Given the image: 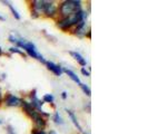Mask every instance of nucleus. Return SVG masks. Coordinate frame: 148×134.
I'll list each match as a JSON object with an SVG mask.
<instances>
[{"label":"nucleus","mask_w":148,"mask_h":134,"mask_svg":"<svg viewBox=\"0 0 148 134\" xmlns=\"http://www.w3.org/2000/svg\"><path fill=\"white\" fill-rule=\"evenodd\" d=\"M32 134H46L44 131H37V132H34Z\"/></svg>","instance_id":"obj_18"},{"label":"nucleus","mask_w":148,"mask_h":134,"mask_svg":"<svg viewBox=\"0 0 148 134\" xmlns=\"http://www.w3.org/2000/svg\"><path fill=\"white\" fill-rule=\"evenodd\" d=\"M45 5L46 1H34V9L38 14L45 12Z\"/></svg>","instance_id":"obj_7"},{"label":"nucleus","mask_w":148,"mask_h":134,"mask_svg":"<svg viewBox=\"0 0 148 134\" xmlns=\"http://www.w3.org/2000/svg\"><path fill=\"white\" fill-rule=\"evenodd\" d=\"M56 12V6L53 2H49V1H46V5H45V14L47 16H52L55 15Z\"/></svg>","instance_id":"obj_4"},{"label":"nucleus","mask_w":148,"mask_h":134,"mask_svg":"<svg viewBox=\"0 0 148 134\" xmlns=\"http://www.w3.org/2000/svg\"><path fill=\"white\" fill-rule=\"evenodd\" d=\"M84 19H85L84 12L82 11H78V12H76L74 15L68 16L65 19H62L61 21L58 22V26H59L60 28H62V29H67V28H69L73 25H76V23H79V22L84 21Z\"/></svg>","instance_id":"obj_2"},{"label":"nucleus","mask_w":148,"mask_h":134,"mask_svg":"<svg viewBox=\"0 0 148 134\" xmlns=\"http://www.w3.org/2000/svg\"><path fill=\"white\" fill-rule=\"evenodd\" d=\"M78 11H80V1H65L60 7V12L64 16H71Z\"/></svg>","instance_id":"obj_3"},{"label":"nucleus","mask_w":148,"mask_h":134,"mask_svg":"<svg viewBox=\"0 0 148 134\" xmlns=\"http://www.w3.org/2000/svg\"><path fill=\"white\" fill-rule=\"evenodd\" d=\"M9 39H10V41H11V43H16L19 47L23 48L26 52H28V55L31 56L32 58H37V59L41 60L42 63H46L45 59L42 58V56H41V55H39V54L37 52V49H36L35 45L32 44V43H28V41H25V40H18V39L14 38L12 36H10Z\"/></svg>","instance_id":"obj_1"},{"label":"nucleus","mask_w":148,"mask_h":134,"mask_svg":"<svg viewBox=\"0 0 148 134\" xmlns=\"http://www.w3.org/2000/svg\"><path fill=\"white\" fill-rule=\"evenodd\" d=\"M6 104L8 106H18L20 104V99L14 95H8L6 98Z\"/></svg>","instance_id":"obj_5"},{"label":"nucleus","mask_w":148,"mask_h":134,"mask_svg":"<svg viewBox=\"0 0 148 134\" xmlns=\"http://www.w3.org/2000/svg\"><path fill=\"white\" fill-rule=\"evenodd\" d=\"M64 72H65V73H66V74L68 75V76H69V77H70V78H71V79H73V81H74L75 83H77V84H79V85L82 84V82H80V79L78 78V76H77V75L75 74L74 72H71L70 69H65Z\"/></svg>","instance_id":"obj_9"},{"label":"nucleus","mask_w":148,"mask_h":134,"mask_svg":"<svg viewBox=\"0 0 148 134\" xmlns=\"http://www.w3.org/2000/svg\"><path fill=\"white\" fill-rule=\"evenodd\" d=\"M3 19H5V18H3V17H2V16L0 15V20H3Z\"/></svg>","instance_id":"obj_20"},{"label":"nucleus","mask_w":148,"mask_h":134,"mask_svg":"<svg viewBox=\"0 0 148 134\" xmlns=\"http://www.w3.org/2000/svg\"><path fill=\"white\" fill-rule=\"evenodd\" d=\"M10 52H18V54H21L22 55V52L18 49V48H10Z\"/></svg>","instance_id":"obj_15"},{"label":"nucleus","mask_w":148,"mask_h":134,"mask_svg":"<svg viewBox=\"0 0 148 134\" xmlns=\"http://www.w3.org/2000/svg\"><path fill=\"white\" fill-rule=\"evenodd\" d=\"M82 73L84 75H86V76H89V75H90V73H89L88 70H86L85 68H82Z\"/></svg>","instance_id":"obj_16"},{"label":"nucleus","mask_w":148,"mask_h":134,"mask_svg":"<svg viewBox=\"0 0 148 134\" xmlns=\"http://www.w3.org/2000/svg\"><path fill=\"white\" fill-rule=\"evenodd\" d=\"M49 134H56V133H55V132H50Z\"/></svg>","instance_id":"obj_21"},{"label":"nucleus","mask_w":148,"mask_h":134,"mask_svg":"<svg viewBox=\"0 0 148 134\" xmlns=\"http://www.w3.org/2000/svg\"><path fill=\"white\" fill-rule=\"evenodd\" d=\"M66 97H67V93L64 92V93H62V98H66Z\"/></svg>","instance_id":"obj_19"},{"label":"nucleus","mask_w":148,"mask_h":134,"mask_svg":"<svg viewBox=\"0 0 148 134\" xmlns=\"http://www.w3.org/2000/svg\"><path fill=\"white\" fill-rule=\"evenodd\" d=\"M1 123H2V122H1V121H0V124H1Z\"/></svg>","instance_id":"obj_23"},{"label":"nucleus","mask_w":148,"mask_h":134,"mask_svg":"<svg viewBox=\"0 0 148 134\" xmlns=\"http://www.w3.org/2000/svg\"><path fill=\"white\" fill-rule=\"evenodd\" d=\"M8 6H9V8H10V10L12 11V15L15 16V17H16V18H17V19H19V18H20V16H19V14L17 12V10H16L15 8L12 7L11 5H9V3H8Z\"/></svg>","instance_id":"obj_12"},{"label":"nucleus","mask_w":148,"mask_h":134,"mask_svg":"<svg viewBox=\"0 0 148 134\" xmlns=\"http://www.w3.org/2000/svg\"><path fill=\"white\" fill-rule=\"evenodd\" d=\"M8 134H15V132L12 131V128H11V126L8 127Z\"/></svg>","instance_id":"obj_17"},{"label":"nucleus","mask_w":148,"mask_h":134,"mask_svg":"<svg viewBox=\"0 0 148 134\" xmlns=\"http://www.w3.org/2000/svg\"><path fill=\"white\" fill-rule=\"evenodd\" d=\"M70 55L74 57L75 59L77 60L82 66H86V60L84 59V57H82L80 54H78V52H70Z\"/></svg>","instance_id":"obj_8"},{"label":"nucleus","mask_w":148,"mask_h":134,"mask_svg":"<svg viewBox=\"0 0 148 134\" xmlns=\"http://www.w3.org/2000/svg\"><path fill=\"white\" fill-rule=\"evenodd\" d=\"M46 64H47L48 68H49L51 72H53V74H56L57 76H60V75H61V73H62V69L60 68V66L56 65V64H53V63H51V61H47Z\"/></svg>","instance_id":"obj_6"},{"label":"nucleus","mask_w":148,"mask_h":134,"mask_svg":"<svg viewBox=\"0 0 148 134\" xmlns=\"http://www.w3.org/2000/svg\"><path fill=\"white\" fill-rule=\"evenodd\" d=\"M44 101L45 102H48V103H52L53 102V96L50 95V94H46L44 96Z\"/></svg>","instance_id":"obj_11"},{"label":"nucleus","mask_w":148,"mask_h":134,"mask_svg":"<svg viewBox=\"0 0 148 134\" xmlns=\"http://www.w3.org/2000/svg\"><path fill=\"white\" fill-rule=\"evenodd\" d=\"M0 99H1V92H0Z\"/></svg>","instance_id":"obj_22"},{"label":"nucleus","mask_w":148,"mask_h":134,"mask_svg":"<svg viewBox=\"0 0 148 134\" xmlns=\"http://www.w3.org/2000/svg\"><path fill=\"white\" fill-rule=\"evenodd\" d=\"M53 119H55V122H56V123H60V124H62V119H61V117H60L59 113H55V117H53Z\"/></svg>","instance_id":"obj_13"},{"label":"nucleus","mask_w":148,"mask_h":134,"mask_svg":"<svg viewBox=\"0 0 148 134\" xmlns=\"http://www.w3.org/2000/svg\"><path fill=\"white\" fill-rule=\"evenodd\" d=\"M80 86H82V90L88 95V96H90V89H89V87L88 86H86L85 84H80Z\"/></svg>","instance_id":"obj_14"},{"label":"nucleus","mask_w":148,"mask_h":134,"mask_svg":"<svg viewBox=\"0 0 148 134\" xmlns=\"http://www.w3.org/2000/svg\"><path fill=\"white\" fill-rule=\"evenodd\" d=\"M67 112H68V115L70 116V119H71V121H73V123L75 124V126L77 127L79 131H82V126L79 125V123H78V121H77V119H76V116H75V114L73 113L71 111H68L67 110Z\"/></svg>","instance_id":"obj_10"}]
</instances>
